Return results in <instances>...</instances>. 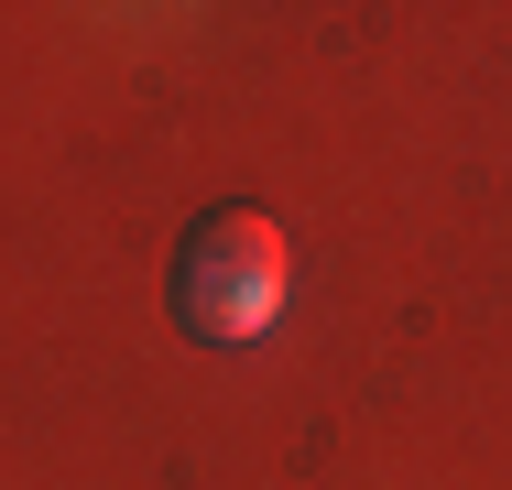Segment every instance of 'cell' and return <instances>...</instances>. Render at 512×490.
<instances>
[{"label": "cell", "mask_w": 512, "mask_h": 490, "mask_svg": "<svg viewBox=\"0 0 512 490\" xmlns=\"http://www.w3.org/2000/svg\"><path fill=\"white\" fill-rule=\"evenodd\" d=\"M175 316L207 349H251L284 316V229L262 207H207L175 251Z\"/></svg>", "instance_id": "cell-1"}]
</instances>
